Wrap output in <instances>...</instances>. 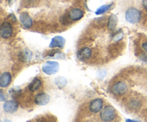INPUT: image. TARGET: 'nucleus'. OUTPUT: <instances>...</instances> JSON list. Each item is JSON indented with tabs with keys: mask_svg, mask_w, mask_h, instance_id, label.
Masks as SVG:
<instances>
[{
	"mask_svg": "<svg viewBox=\"0 0 147 122\" xmlns=\"http://www.w3.org/2000/svg\"><path fill=\"white\" fill-rule=\"evenodd\" d=\"M126 21L131 24H136L141 20L142 14L140 11L136 8H129L125 14Z\"/></svg>",
	"mask_w": 147,
	"mask_h": 122,
	"instance_id": "1",
	"label": "nucleus"
},
{
	"mask_svg": "<svg viewBox=\"0 0 147 122\" xmlns=\"http://www.w3.org/2000/svg\"><path fill=\"white\" fill-rule=\"evenodd\" d=\"M142 47H143L144 50L147 53V42H144L142 44Z\"/></svg>",
	"mask_w": 147,
	"mask_h": 122,
	"instance_id": "20",
	"label": "nucleus"
},
{
	"mask_svg": "<svg viewBox=\"0 0 147 122\" xmlns=\"http://www.w3.org/2000/svg\"><path fill=\"white\" fill-rule=\"evenodd\" d=\"M100 117L103 121H111L116 117V111L112 106H106L100 113Z\"/></svg>",
	"mask_w": 147,
	"mask_h": 122,
	"instance_id": "2",
	"label": "nucleus"
},
{
	"mask_svg": "<svg viewBox=\"0 0 147 122\" xmlns=\"http://www.w3.org/2000/svg\"><path fill=\"white\" fill-rule=\"evenodd\" d=\"M1 100H4V96H3V93L1 91Z\"/></svg>",
	"mask_w": 147,
	"mask_h": 122,
	"instance_id": "21",
	"label": "nucleus"
},
{
	"mask_svg": "<svg viewBox=\"0 0 147 122\" xmlns=\"http://www.w3.org/2000/svg\"><path fill=\"white\" fill-rule=\"evenodd\" d=\"M50 101V96L45 93H40L34 98V102L39 106H45Z\"/></svg>",
	"mask_w": 147,
	"mask_h": 122,
	"instance_id": "7",
	"label": "nucleus"
},
{
	"mask_svg": "<svg viewBox=\"0 0 147 122\" xmlns=\"http://www.w3.org/2000/svg\"><path fill=\"white\" fill-rule=\"evenodd\" d=\"M59 70V64L57 62L47 61L42 65V71L47 75L55 74Z\"/></svg>",
	"mask_w": 147,
	"mask_h": 122,
	"instance_id": "3",
	"label": "nucleus"
},
{
	"mask_svg": "<svg viewBox=\"0 0 147 122\" xmlns=\"http://www.w3.org/2000/svg\"><path fill=\"white\" fill-rule=\"evenodd\" d=\"M42 81L37 78H34V80L30 83V86H29V89H30V91L34 92L35 90H37V89L40 88V87L41 86Z\"/></svg>",
	"mask_w": 147,
	"mask_h": 122,
	"instance_id": "16",
	"label": "nucleus"
},
{
	"mask_svg": "<svg viewBox=\"0 0 147 122\" xmlns=\"http://www.w3.org/2000/svg\"><path fill=\"white\" fill-rule=\"evenodd\" d=\"M20 58L22 61L30 62L32 58V53L27 49L23 50L20 54Z\"/></svg>",
	"mask_w": 147,
	"mask_h": 122,
	"instance_id": "15",
	"label": "nucleus"
},
{
	"mask_svg": "<svg viewBox=\"0 0 147 122\" xmlns=\"http://www.w3.org/2000/svg\"><path fill=\"white\" fill-rule=\"evenodd\" d=\"M11 81V75L8 72H4L0 76V86L1 88L7 87Z\"/></svg>",
	"mask_w": 147,
	"mask_h": 122,
	"instance_id": "12",
	"label": "nucleus"
},
{
	"mask_svg": "<svg viewBox=\"0 0 147 122\" xmlns=\"http://www.w3.org/2000/svg\"><path fill=\"white\" fill-rule=\"evenodd\" d=\"M128 90V87L124 82H118L112 87L111 90L113 94L116 96H122L125 94Z\"/></svg>",
	"mask_w": 147,
	"mask_h": 122,
	"instance_id": "4",
	"label": "nucleus"
},
{
	"mask_svg": "<svg viewBox=\"0 0 147 122\" xmlns=\"http://www.w3.org/2000/svg\"><path fill=\"white\" fill-rule=\"evenodd\" d=\"M65 43V40L64 37L61 36H56L53 37L51 40V42L50 44V48H55V47H58V48H63Z\"/></svg>",
	"mask_w": 147,
	"mask_h": 122,
	"instance_id": "8",
	"label": "nucleus"
},
{
	"mask_svg": "<svg viewBox=\"0 0 147 122\" xmlns=\"http://www.w3.org/2000/svg\"><path fill=\"white\" fill-rule=\"evenodd\" d=\"M111 5L112 4H106V5L101 6V7H100L97 10H96V14H97V15L103 14V13H105L106 11H107L108 10L111 8Z\"/></svg>",
	"mask_w": 147,
	"mask_h": 122,
	"instance_id": "17",
	"label": "nucleus"
},
{
	"mask_svg": "<svg viewBox=\"0 0 147 122\" xmlns=\"http://www.w3.org/2000/svg\"><path fill=\"white\" fill-rule=\"evenodd\" d=\"M83 11L78 8L73 9L69 12V18L73 21H78L83 17Z\"/></svg>",
	"mask_w": 147,
	"mask_h": 122,
	"instance_id": "9",
	"label": "nucleus"
},
{
	"mask_svg": "<svg viewBox=\"0 0 147 122\" xmlns=\"http://www.w3.org/2000/svg\"><path fill=\"white\" fill-rule=\"evenodd\" d=\"M142 5H143L144 8L147 11V0H143V1H142Z\"/></svg>",
	"mask_w": 147,
	"mask_h": 122,
	"instance_id": "19",
	"label": "nucleus"
},
{
	"mask_svg": "<svg viewBox=\"0 0 147 122\" xmlns=\"http://www.w3.org/2000/svg\"><path fill=\"white\" fill-rule=\"evenodd\" d=\"M122 37H123V34H121V33H119V34H116V35H115L114 37V40L115 41H118V40H120L122 38Z\"/></svg>",
	"mask_w": 147,
	"mask_h": 122,
	"instance_id": "18",
	"label": "nucleus"
},
{
	"mask_svg": "<svg viewBox=\"0 0 147 122\" xmlns=\"http://www.w3.org/2000/svg\"><path fill=\"white\" fill-rule=\"evenodd\" d=\"M18 109V104L14 100H8L4 103V110L7 113H14Z\"/></svg>",
	"mask_w": 147,
	"mask_h": 122,
	"instance_id": "10",
	"label": "nucleus"
},
{
	"mask_svg": "<svg viewBox=\"0 0 147 122\" xmlns=\"http://www.w3.org/2000/svg\"><path fill=\"white\" fill-rule=\"evenodd\" d=\"M20 20L22 24L26 27V28H30L32 26V20L30 17L27 12H23L20 14Z\"/></svg>",
	"mask_w": 147,
	"mask_h": 122,
	"instance_id": "11",
	"label": "nucleus"
},
{
	"mask_svg": "<svg viewBox=\"0 0 147 122\" xmlns=\"http://www.w3.org/2000/svg\"><path fill=\"white\" fill-rule=\"evenodd\" d=\"M118 23V17L115 14H111L109 17V24H108V27H109V30L113 31L115 30L116 25Z\"/></svg>",
	"mask_w": 147,
	"mask_h": 122,
	"instance_id": "14",
	"label": "nucleus"
},
{
	"mask_svg": "<svg viewBox=\"0 0 147 122\" xmlns=\"http://www.w3.org/2000/svg\"><path fill=\"white\" fill-rule=\"evenodd\" d=\"M91 56V50L88 47H83L78 52V57L80 60H86Z\"/></svg>",
	"mask_w": 147,
	"mask_h": 122,
	"instance_id": "13",
	"label": "nucleus"
},
{
	"mask_svg": "<svg viewBox=\"0 0 147 122\" xmlns=\"http://www.w3.org/2000/svg\"><path fill=\"white\" fill-rule=\"evenodd\" d=\"M13 30L11 24L8 22H4L1 24V31H0V34L1 37L4 39H7L10 37L12 34Z\"/></svg>",
	"mask_w": 147,
	"mask_h": 122,
	"instance_id": "5",
	"label": "nucleus"
},
{
	"mask_svg": "<svg viewBox=\"0 0 147 122\" xmlns=\"http://www.w3.org/2000/svg\"><path fill=\"white\" fill-rule=\"evenodd\" d=\"M103 106V102L102 99L96 98L90 102L89 105V109L92 113H98L102 109Z\"/></svg>",
	"mask_w": 147,
	"mask_h": 122,
	"instance_id": "6",
	"label": "nucleus"
}]
</instances>
